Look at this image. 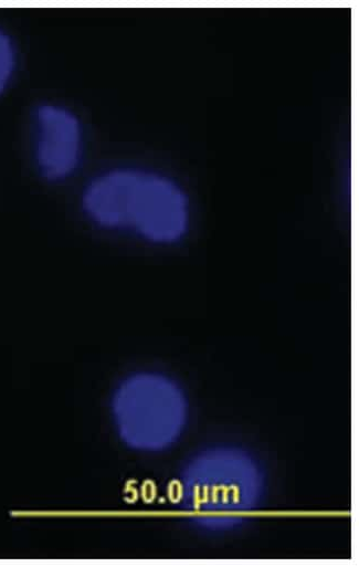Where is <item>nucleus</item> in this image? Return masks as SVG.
Wrapping results in <instances>:
<instances>
[{
	"instance_id": "f03ea898",
	"label": "nucleus",
	"mask_w": 359,
	"mask_h": 567,
	"mask_svg": "<svg viewBox=\"0 0 359 567\" xmlns=\"http://www.w3.org/2000/svg\"><path fill=\"white\" fill-rule=\"evenodd\" d=\"M34 117L38 168L47 180H63L74 172L81 160V123L71 111L54 104L40 105Z\"/></svg>"
},
{
	"instance_id": "7ed1b4c3",
	"label": "nucleus",
	"mask_w": 359,
	"mask_h": 567,
	"mask_svg": "<svg viewBox=\"0 0 359 567\" xmlns=\"http://www.w3.org/2000/svg\"><path fill=\"white\" fill-rule=\"evenodd\" d=\"M181 407L179 391L157 376L128 380L116 397V408L128 420H170L180 413Z\"/></svg>"
},
{
	"instance_id": "20e7f679",
	"label": "nucleus",
	"mask_w": 359,
	"mask_h": 567,
	"mask_svg": "<svg viewBox=\"0 0 359 567\" xmlns=\"http://www.w3.org/2000/svg\"><path fill=\"white\" fill-rule=\"evenodd\" d=\"M15 53L10 38L0 30V93L6 88L13 73Z\"/></svg>"
},
{
	"instance_id": "f257e3e1",
	"label": "nucleus",
	"mask_w": 359,
	"mask_h": 567,
	"mask_svg": "<svg viewBox=\"0 0 359 567\" xmlns=\"http://www.w3.org/2000/svg\"><path fill=\"white\" fill-rule=\"evenodd\" d=\"M82 203L97 224L133 230L155 242L179 240L188 227L184 193L173 181L154 172H105L86 187Z\"/></svg>"
}]
</instances>
